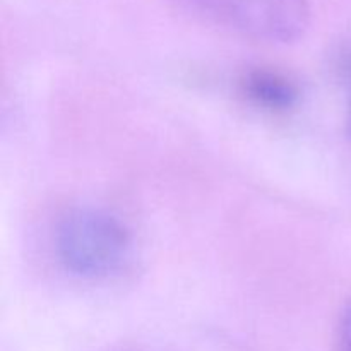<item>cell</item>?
I'll return each instance as SVG.
<instances>
[{"mask_svg": "<svg viewBox=\"0 0 351 351\" xmlns=\"http://www.w3.org/2000/svg\"><path fill=\"white\" fill-rule=\"evenodd\" d=\"M60 263L81 278L101 280L120 273L132 254L127 226L112 213L95 208L67 211L57 225Z\"/></svg>", "mask_w": 351, "mask_h": 351, "instance_id": "obj_1", "label": "cell"}, {"mask_svg": "<svg viewBox=\"0 0 351 351\" xmlns=\"http://www.w3.org/2000/svg\"><path fill=\"white\" fill-rule=\"evenodd\" d=\"M192 10L240 36L288 43L311 24L308 0H184Z\"/></svg>", "mask_w": 351, "mask_h": 351, "instance_id": "obj_2", "label": "cell"}, {"mask_svg": "<svg viewBox=\"0 0 351 351\" xmlns=\"http://www.w3.org/2000/svg\"><path fill=\"white\" fill-rule=\"evenodd\" d=\"M242 89L254 105L271 112H285L298 99V88L287 75L274 71H252L243 77Z\"/></svg>", "mask_w": 351, "mask_h": 351, "instance_id": "obj_3", "label": "cell"}, {"mask_svg": "<svg viewBox=\"0 0 351 351\" xmlns=\"http://www.w3.org/2000/svg\"><path fill=\"white\" fill-rule=\"evenodd\" d=\"M339 339H341L343 351H351V304L345 311L339 328Z\"/></svg>", "mask_w": 351, "mask_h": 351, "instance_id": "obj_4", "label": "cell"}]
</instances>
